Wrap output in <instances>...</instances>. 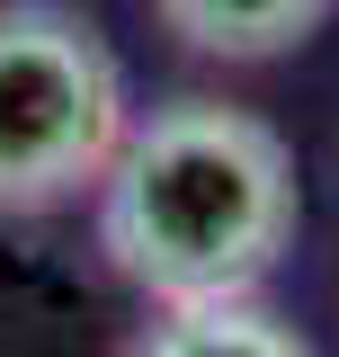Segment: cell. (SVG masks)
<instances>
[{
  "label": "cell",
  "mask_w": 339,
  "mask_h": 357,
  "mask_svg": "<svg viewBox=\"0 0 339 357\" xmlns=\"http://www.w3.org/2000/svg\"><path fill=\"white\" fill-rule=\"evenodd\" d=\"M331 9L339 0H152V18L206 63H277L322 36Z\"/></svg>",
  "instance_id": "obj_3"
},
{
  "label": "cell",
  "mask_w": 339,
  "mask_h": 357,
  "mask_svg": "<svg viewBox=\"0 0 339 357\" xmlns=\"http://www.w3.org/2000/svg\"><path fill=\"white\" fill-rule=\"evenodd\" d=\"M126 357H312V349L295 321L232 295V304H170V321H152Z\"/></svg>",
  "instance_id": "obj_4"
},
{
  "label": "cell",
  "mask_w": 339,
  "mask_h": 357,
  "mask_svg": "<svg viewBox=\"0 0 339 357\" xmlns=\"http://www.w3.org/2000/svg\"><path fill=\"white\" fill-rule=\"evenodd\" d=\"M126 126V72L81 9L0 0V215L98 197Z\"/></svg>",
  "instance_id": "obj_2"
},
{
  "label": "cell",
  "mask_w": 339,
  "mask_h": 357,
  "mask_svg": "<svg viewBox=\"0 0 339 357\" xmlns=\"http://www.w3.org/2000/svg\"><path fill=\"white\" fill-rule=\"evenodd\" d=\"M303 232V188L286 134L223 107L170 98L134 116L98 178V250L152 304H232Z\"/></svg>",
  "instance_id": "obj_1"
}]
</instances>
